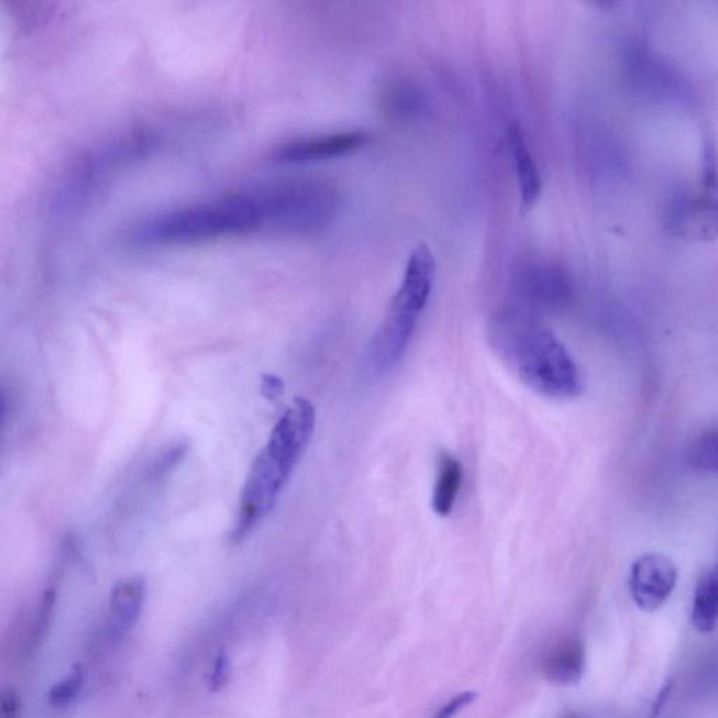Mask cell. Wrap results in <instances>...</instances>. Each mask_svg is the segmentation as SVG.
I'll return each mask as SVG.
<instances>
[{"label": "cell", "instance_id": "obj_1", "mask_svg": "<svg viewBox=\"0 0 718 718\" xmlns=\"http://www.w3.org/2000/svg\"><path fill=\"white\" fill-rule=\"evenodd\" d=\"M488 344L501 363L538 395L575 399L584 389L582 372L552 330L531 310H498L487 329Z\"/></svg>", "mask_w": 718, "mask_h": 718}, {"label": "cell", "instance_id": "obj_2", "mask_svg": "<svg viewBox=\"0 0 718 718\" xmlns=\"http://www.w3.org/2000/svg\"><path fill=\"white\" fill-rule=\"evenodd\" d=\"M314 427V407L303 397H297L279 417L244 482L241 506L231 534L233 543L243 542L273 511L279 494L312 440Z\"/></svg>", "mask_w": 718, "mask_h": 718}, {"label": "cell", "instance_id": "obj_3", "mask_svg": "<svg viewBox=\"0 0 718 718\" xmlns=\"http://www.w3.org/2000/svg\"><path fill=\"white\" fill-rule=\"evenodd\" d=\"M266 232L262 188L161 213L137 228L140 243L176 246Z\"/></svg>", "mask_w": 718, "mask_h": 718}, {"label": "cell", "instance_id": "obj_4", "mask_svg": "<svg viewBox=\"0 0 718 718\" xmlns=\"http://www.w3.org/2000/svg\"><path fill=\"white\" fill-rule=\"evenodd\" d=\"M435 274L434 253L420 243L407 259L404 278L366 353V363L374 374L390 372L404 358L430 300Z\"/></svg>", "mask_w": 718, "mask_h": 718}, {"label": "cell", "instance_id": "obj_5", "mask_svg": "<svg viewBox=\"0 0 718 718\" xmlns=\"http://www.w3.org/2000/svg\"><path fill=\"white\" fill-rule=\"evenodd\" d=\"M266 232L302 236L323 231L338 217L340 192L328 181L298 178L262 187Z\"/></svg>", "mask_w": 718, "mask_h": 718}, {"label": "cell", "instance_id": "obj_6", "mask_svg": "<svg viewBox=\"0 0 718 718\" xmlns=\"http://www.w3.org/2000/svg\"><path fill=\"white\" fill-rule=\"evenodd\" d=\"M670 227L675 233L695 241L718 238V150L716 140L706 136L703 144L699 186L680 191L671 202Z\"/></svg>", "mask_w": 718, "mask_h": 718}, {"label": "cell", "instance_id": "obj_7", "mask_svg": "<svg viewBox=\"0 0 718 718\" xmlns=\"http://www.w3.org/2000/svg\"><path fill=\"white\" fill-rule=\"evenodd\" d=\"M513 288L529 305L556 308L567 302L572 285L564 268L544 257H524L513 272Z\"/></svg>", "mask_w": 718, "mask_h": 718}, {"label": "cell", "instance_id": "obj_8", "mask_svg": "<svg viewBox=\"0 0 718 718\" xmlns=\"http://www.w3.org/2000/svg\"><path fill=\"white\" fill-rule=\"evenodd\" d=\"M678 583V568L670 557L649 553L636 560L630 572V593L636 605L647 612L660 609Z\"/></svg>", "mask_w": 718, "mask_h": 718}, {"label": "cell", "instance_id": "obj_9", "mask_svg": "<svg viewBox=\"0 0 718 718\" xmlns=\"http://www.w3.org/2000/svg\"><path fill=\"white\" fill-rule=\"evenodd\" d=\"M368 142L369 136L363 131H340L333 134L300 137L278 147L274 152V159L292 163V165L338 159L363 150Z\"/></svg>", "mask_w": 718, "mask_h": 718}, {"label": "cell", "instance_id": "obj_10", "mask_svg": "<svg viewBox=\"0 0 718 718\" xmlns=\"http://www.w3.org/2000/svg\"><path fill=\"white\" fill-rule=\"evenodd\" d=\"M508 146L511 152L518 183L519 196L524 207L531 208L542 196L543 181L538 162L534 159L521 126L513 122L508 129Z\"/></svg>", "mask_w": 718, "mask_h": 718}, {"label": "cell", "instance_id": "obj_11", "mask_svg": "<svg viewBox=\"0 0 718 718\" xmlns=\"http://www.w3.org/2000/svg\"><path fill=\"white\" fill-rule=\"evenodd\" d=\"M585 670V650L582 641L575 639L560 640L544 654L541 672L544 680L556 685H575L583 678Z\"/></svg>", "mask_w": 718, "mask_h": 718}, {"label": "cell", "instance_id": "obj_12", "mask_svg": "<svg viewBox=\"0 0 718 718\" xmlns=\"http://www.w3.org/2000/svg\"><path fill=\"white\" fill-rule=\"evenodd\" d=\"M146 598V584L142 577L122 579L114 585L110 597L111 625L120 633L131 630L140 620Z\"/></svg>", "mask_w": 718, "mask_h": 718}, {"label": "cell", "instance_id": "obj_13", "mask_svg": "<svg viewBox=\"0 0 718 718\" xmlns=\"http://www.w3.org/2000/svg\"><path fill=\"white\" fill-rule=\"evenodd\" d=\"M463 467L457 457L442 452L438 460L437 480L432 493V508L440 517H448L461 491Z\"/></svg>", "mask_w": 718, "mask_h": 718}, {"label": "cell", "instance_id": "obj_14", "mask_svg": "<svg viewBox=\"0 0 718 718\" xmlns=\"http://www.w3.org/2000/svg\"><path fill=\"white\" fill-rule=\"evenodd\" d=\"M692 621L702 633H710L718 625V567L702 575L692 605Z\"/></svg>", "mask_w": 718, "mask_h": 718}, {"label": "cell", "instance_id": "obj_15", "mask_svg": "<svg viewBox=\"0 0 718 718\" xmlns=\"http://www.w3.org/2000/svg\"><path fill=\"white\" fill-rule=\"evenodd\" d=\"M689 462L696 471L718 476V427L696 438L689 450Z\"/></svg>", "mask_w": 718, "mask_h": 718}, {"label": "cell", "instance_id": "obj_16", "mask_svg": "<svg viewBox=\"0 0 718 718\" xmlns=\"http://www.w3.org/2000/svg\"><path fill=\"white\" fill-rule=\"evenodd\" d=\"M84 684V666L79 664L75 665L66 678L57 682V684L51 687L48 694L49 705L53 707H58V709H63V707L73 705L76 697L79 696Z\"/></svg>", "mask_w": 718, "mask_h": 718}, {"label": "cell", "instance_id": "obj_17", "mask_svg": "<svg viewBox=\"0 0 718 718\" xmlns=\"http://www.w3.org/2000/svg\"><path fill=\"white\" fill-rule=\"evenodd\" d=\"M232 675V664L231 659L225 653L221 651L213 660L210 674H208V687L212 692L222 691L229 684Z\"/></svg>", "mask_w": 718, "mask_h": 718}, {"label": "cell", "instance_id": "obj_18", "mask_svg": "<svg viewBox=\"0 0 718 718\" xmlns=\"http://www.w3.org/2000/svg\"><path fill=\"white\" fill-rule=\"evenodd\" d=\"M187 450L188 446L183 444L169 448L165 453H162L159 460H156L151 468V475L155 478L167 475L186 456Z\"/></svg>", "mask_w": 718, "mask_h": 718}, {"label": "cell", "instance_id": "obj_19", "mask_svg": "<svg viewBox=\"0 0 718 718\" xmlns=\"http://www.w3.org/2000/svg\"><path fill=\"white\" fill-rule=\"evenodd\" d=\"M22 715V699L19 692L8 687L0 696V718H20Z\"/></svg>", "mask_w": 718, "mask_h": 718}, {"label": "cell", "instance_id": "obj_20", "mask_svg": "<svg viewBox=\"0 0 718 718\" xmlns=\"http://www.w3.org/2000/svg\"><path fill=\"white\" fill-rule=\"evenodd\" d=\"M476 699V694L473 692H465V694L457 695L453 697L446 705L442 706L440 710L435 713V716L432 718H453L460 715V713L465 709L468 705H472L473 700Z\"/></svg>", "mask_w": 718, "mask_h": 718}, {"label": "cell", "instance_id": "obj_21", "mask_svg": "<svg viewBox=\"0 0 718 718\" xmlns=\"http://www.w3.org/2000/svg\"><path fill=\"white\" fill-rule=\"evenodd\" d=\"M284 394V380L277 375H263L262 395L268 400H277Z\"/></svg>", "mask_w": 718, "mask_h": 718}]
</instances>
